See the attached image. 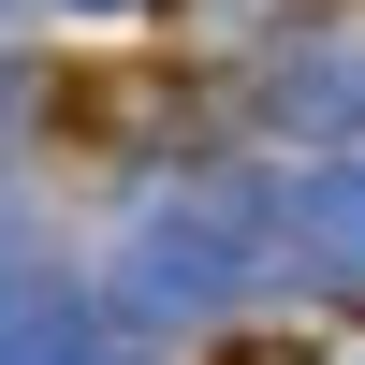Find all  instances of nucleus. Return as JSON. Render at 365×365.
I'll list each match as a JSON object with an SVG mask.
<instances>
[{"label":"nucleus","mask_w":365,"mask_h":365,"mask_svg":"<svg viewBox=\"0 0 365 365\" xmlns=\"http://www.w3.org/2000/svg\"><path fill=\"white\" fill-rule=\"evenodd\" d=\"M117 292H132V322H205L234 292V234L205 220V205H161V220H132V249H117Z\"/></svg>","instance_id":"1"},{"label":"nucleus","mask_w":365,"mask_h":365,"mask_svg":"<svg viewBox=\"0 0 365 365\" xmlns=\"http://www.w3.org/2000/svg\"><path fill=\"white\" fill-rule=\"evenodd\" d=\"M0 365H88L73 292H44V278H15V292H0Z\"/></svg>","instance_id":"2"},{"label":"nucleus","mask_w":365,"mask_h":365,"mask_svg":"<svg viewBox=\"0 0 365 365\" xmlns=\"http://www.w3.org/2000/svg\"><path fill=\"white\" fill-rule=\"evenodd\" d=\"M0 146H15V88H0Z\"/></svg>","instance_id":"3"},{"label":"nucleus","mask_w":365,"mask_h":365,"mask_svg":"<svg viewBox=\"0 0 365 365\" xmlns=\"http://www.w3.org/2000/svg\"><path fill=\"white\" fill-rule=\"evenodd\" d=\"M15 15H29V0H0V29H15Z\"/></svg>","instance_id":"4"}]
</instances>
